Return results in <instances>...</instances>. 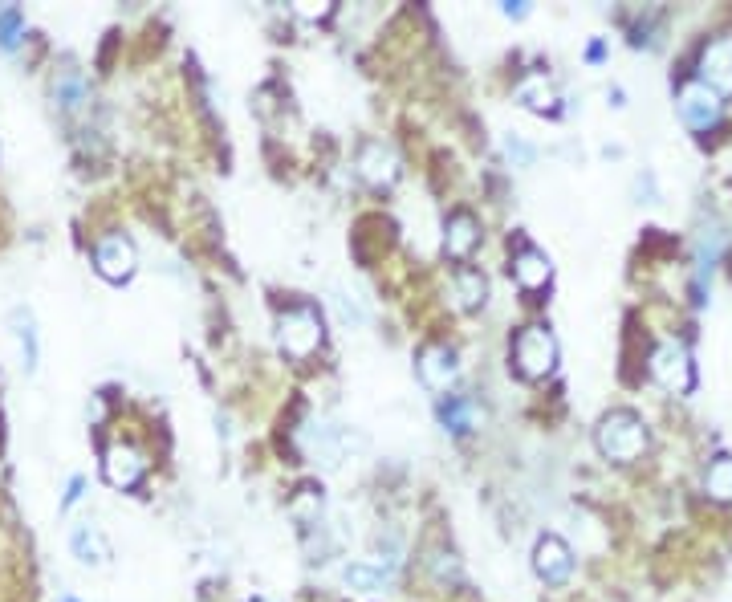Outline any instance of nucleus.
<instances>
[{
    "label": "nucleus",
    "instance_id": "dca6fc26",
    "mask_svg": "<svg viewBox=\"0 0 732 602\" xmlns=\"http://www.w3.org/2000/svg\"><path fill=\"white\" fill-rule=\"evenodd\" d=\"M9 322H13V334H17V342H21V358H25V371L33 375V371H37V358H41V350H37V326H33V314L17 306V310L9 314Z\"/></svg>",
    "mask_w": 732,
    "mask_h": 602
},
{
    "label": "nucleus",
    "instance_id": "ddd939ff",
    "mask_svg": "<svg viewBox=\"0 0 732 602\" xmlns=\"http://www.w3.org/2000/svg\"><path fill=\"white\" fill-rule=\"evenodd\" d=\"M301 444H305V452L314 456V464H322V468H334L342 460V444H338V436L326 424H310L301 432Z\"/></svg>",
    "mask_w": 732,
    "mask_h": 602
},
{
    "label": "nucleus",
    "instance_id": "39448f33",
    "mask_svg": "<svg viewBox=\"0 0 732 602\" xmlns=\"http://www.w3.org/2000/svg\"><path fill=\"white\" fill-rule=\"evenodd\" d=\"M720 114H724V102H720V94L716 90H708L704 82H688L684 90H680V118L692 127V131H712L716 123H720Z\"/></svg>",
    "mask_w": 732,
    "mask_h": 602
},
{
    "label": "nucleus",
    "instance_id": "c756f323",
    "mask_svg": "<svg viewBox=\"0 0 732 602\" xmlns=\"http://www.w3.org/2000/svg\"><path fill=\"white\" fill-rule=\"evenodd\" d=\"M257 602H265V598H257Z\"/></svg>",
    "mask_w": 732,
    "mask_h": 602
},
{
    "label": "nucleus",
    "instance_id": "c85d7f7f",
    "mask_svg": "<svg viewBox=\"0 0 732 602\" xmlns=\"http://www.w3.org/2000/svg\"><path fill=\"white\" fill-rule=\"evenodd\" d=\"M525 13H529L525 5H505V17H525Z\"/></svg>",
    "mask_w": 732,
    "mask_h": 602
},
{
    "label": "nucleus",
    "instance_id": "a211bd4d",
    "mask_svg": "<svg viewBox=\"0 0 732 602\" xmlns=\"http://www.w3.org/2000/svg\"><path fill=\"white\" fill-rule=\"evenodd\" d=\"M53 94H57V102L66 106V110H78V106L86 102V82H82V74H78V70H66V74L53 82Z\"/></svg>",
    "mask_w": 732,
    "mask_h": 602
},
{
    "label": "nucleus",
    "instance_id": "b1692460",
    "mask_svg": "<svg viewBox=\"0 0 732 602\" xmlns=\"http://www.w3.org/2000/svg\"><path fill=\"white\" fill-rule=\"evenodd\" d=\"M330 301H334V310H338V318H342L346 326H362V322H366V314L354 306V301H346V293H330Z\"/></svg>",
    "mask_w": 732,
    "mask_h": 602
},
{
    "label": "nucleus",
    "instance_id": "7ed1b4c3",
    "mask_svg": "<svg viewBox=\"0 0 732 602\" xmlns=\"http://www.w3.org/2000/svg\"><path fill=\"white\" fill-rule=\"evenodd\" d=\"M326 338V326L314 310H285L277 318V342L289 358H310Z\"/></svg>",
    "mask_w": 732,
    "mask_h": 602
},
{
    "label": "nucleus",
    "instance_id": "cd10ccee",
    "mask_svg": "<svg viewBox=\"0 0 732 602\" xmlns=\"http://www.w3.org/2000/svg\"><path fill=\"white\" fill-rule=\"evenodd\" d=\"M82 485H86L82 476H74V480H70V493H66V501H61V509H70V505H74V501L82 497Z\"/></svg>",
    "mask_w": 732,
    "mask_h": 602
},
{
    "label": "nucleus",
    "instance_id": "4be33fe9",
    "mask_svg": "<svg viewBox=\"0 0 732 602\" xmlns=\"http://www.w3.org/2000/svg\"><path fill=\"white\" fill-rule=\"evenodd\" d=\"M342 578H346L350 586H362V590H379L391 574H387L383 566H346V570H342Z\"/></svg>",
    "mask_w": 732,
    "mask_h": 602
},
{
    "label": "nucleus",
    "instance_id": "423d86ee",
    "mask_svg": "<svg viewBox=\"0 0 732 602\" xmlns=\"http://www.w3.org/2000/svg\"><path fill=\"white\" fill-rule=\"evenodd\" d=\"M143 472H147V460H143V452L139 448H131V444H110L106 452H102V476L110 480L114 489H135L139 480H143Z\"/></svg>",
    "mask_w": 732,
    "mask_h": 602
},
{
    "label": "nucleus",
    "instance_id": "4468645a",
    "mask_svg": "<svg viewBox=\"0 0 732 602\" xmlns=\"http://www.w3.org/2000/svg\"><path fill=\"white\" fill-rule=\"evenodd\" d=\"M444 245L452 257H468L476 245H480V224L468 216V212H456L448 220V232H444Z\"/></svg>",
    "mask_w": 732,
    "mask_h": 602
},
{
    "label": "nucleus",
    "instance_id": "aec40b11",
    "mask_svg": "<svg viewBox=\"0 0 732 602\" xmlns=\"http://www.w3.org/2000/svg\"><path fill=\"white\" fill-rule=\"evenodd\" d=\"M484 293H488V285H484V277H480V273L464 269V273L456 277V297H460V306H464V310L484 306Z\"/></svg>",
    "mask_w": 732,
    "mask_h": 602
},
{
    "label": "nucleus",
    "instance_id": "6e6552de",
    "mask_svg": "<svg viewBox=\"0 0 732 602\" xmlns=\"http://www.w3.org/2000/svg\"><path fill=\"white\" fill-rule=\"evenodd\" d=\"M94 269L106 281H131V273H135V245H131L127 236H106V240H98Z\"/></svg>",
    "mask_w": 732,
    "mask_h": 602
},
{
    "label": "nucleus",
    "instance_id": "2eb2a0df",
    "mask_svg": "<svg viewBox=\"0 0 732 602\" xmlns=\"http://www.w3.org/2000/svg\"><path fill=\"white\" fill-rule=\"evenodd\" d=\"M513 277H517L521 289H541V285L549 281V261H545V253L521 249V253L513 257Z\"/></svg>",
    "mask_w": 732,
    "mask_h": 602
},
{
    "label": "nucleus",
    "instance_id": "20e7f679",
    "mask_svg": "<svg viewBox=\"0 0 732 602\" xmlns=\"http://www.w3.org/2000/svg\"><path fill=\"white\" fill-rule=\"evenodd\" d=\"M651 375L676 395H688L696 387V371H692V354L684 342H663L651 354Z\"/></svg>",
    "mask_w": 732,
    "mask_h": 602
},
{
    "label": "nucleus",
    "instance_id": "412c9836",
    "mask_svg": "<svg viewBox=\"0 0 732 602\" xmlns=\"http://www.w3.org/2000/svg\"><path fill=\"white\" fill-rule=\"evenodd\" d=\"M440 419H444V428H452V432H468V428L476 424V411H472V403H464V399H448V403L440 407Z\"/></svg>",
    "mask_w": 732,
    "mask_h": 602
},
{
    "label": "nucleus",
    "instance_id": "a878e982",
    "mask_svg": "<svg viewBox=\"0 0 732 602\" xmlns=\"http://www.w3.org/2000/svg\"><path fill=\"white\" fill-rule=\"evenodd\" d=\"M432 570H436V578H460V566H456V558H452V554H436Z\"/></svg>",
    "mask_w": 732,
    "mask_h": 602
},
{
    "label": "nucleus",
    "instance_id": "6ab92c4d",
    "mask_svg": "<svg viewBox=\"0 0 732 602\" xmlns=\"http://www.w3.org/2000/svg\"><path fill=\"white\" fill-rule=\"evenodd\" d=\"M517 98L529 106V110H554V90H549V82L545 78H525L521 86H517Z\"/></svg>",
    "mask_w": 732,
    "mask_h": 602
},
{
    "label": "nucleus",
    "instance_id": "f257e3e1",
    "mask_svg": "<svg viewBox=\"0 0 732 602\" xmlns=\"http://www.w3.org/2000/svg\"><path fill=\"white\" fill-rule=\"evenodd\" d=\"M598 452L606 460H619V464L639 460L647 452V428H643V419L631 415V411H610V415H602V424H598Z\"/></svg>",
    "mask_w": 732,
    "mask_h": 602
},
{
    "label": "nucleus",
    "instance_id": "9d476101",
    "mask_svg": "<svg viewBox=\"0 0 732 602\" xmlns=\"http://www.w3.org/2000/svg\"><path fill=\"white\" fill-rule=\"evenodd\" d=\"M700 82L716 94H732V37H716L700 53Z\"/></svg>",
    "mask_w": 732,
    "mask_h": 602
},
{
    "label": "nucleus",
    "instance_id": "bb28decb",
    "mask_svg": "<svg viewBox=\"0 0 732 602\" xmlns=\"http://www.w3.org/2000/svg\"><path fill=\"white\" fill-rule=\"evenodd\" d=\"M297 13L305 21H322V17H330V5H297Z\"/></svg>",
    "mask_w": 732,
    "mask_h": 602
},
{
    "label": "nucleus",
    "instance_id": "1a4fd4ad",
    "mask_svg": "<svg viewBox=\"0 0 732 602\" xmlns=\"http://www.w3.org/2000/svg\"><path fill=\"white\" fill-rule=\"evenodd\" d=\"M358 175L371 188H391L399 179V151L391 143H366L358 155Z\"/></svg>",
    "mask_w": 732,
    "mask_h": 602
},
{
    "label": "nucleus",
    "instance_id": "f03ea898",
    "mask_svg": "<svg viewBox=\"0 0 732 602\" xmlns=\"http://www.w3.org/2000/svg\"><path fill=\"white\" fill-rule=\"evenodd\" d=\"M558 363V342L545 326H529L513 342V367L521 379H545Z\"/></svg>",
    "mask_w": 732,
    "mask_h": 602
},
{
    "label": "nucleus",
    "instance_id": "393cba45",
    "mask_svg": "<svg viewBox=\"0 0 732 602\" xmlns=\"http://www.w3.org/2000/svg\"><path fill=\"white\" fill-rule=\"evenodd\" d=\"M505 151H509V159H517L521 167H529V163H533V147H529V143H521L517 135H509V139H505Z\"/></svg>",
    "mask_w": 732,
    "mask_h": 602
},
{
    "label": "nucleus",
    "instance_id": "0eeeda50",
    "mask_svg": "<svg viewBox=\"0 0 732 602\" xmlns=\"http://www.w3.org/2000/svg\"><path fill=\"white\" fill-rule=\"evenodd\" d=\"M533 566H537V574H541L549 586H562V582H570V574H574V554H570V546H566L562 537L545 533L537 546H533Z\"/></svg>",
    "mask_w": 732,
    "mask_h": 602
},
{
    "label": "nucleus",
    "instance_id": "f8f14e48",
    "mask_svg": "<svg viewBox=\"0 0 732 602\" xmlns=\"http://www.w3.org/2000/svg\"><path fill=\"white\" fill-rule=\"evenodd\" d=\"M70 550H74V558L86 562V566H106V562H110V541H106L102 529L90 525V521L74 525V533H70Z\"/></svg>",
    "mask_w": 732,
    "mask_h": 602
},
{
    "label": "nucleus",
    "instance_id": "9b49d317",
    "mask_svg": "<svg viewBox=\"0 0 732 602\" xmlns=\"http://www.w3.org/2000/svg\"><path fill=\"white\" fill-rule=\"evenodd\" d=\"M456 375H460V363H456V354L448 346H427L419 354V379L432 391H448L456 383Z\"/></svg>",
    "mask_w": 732,
    "mask_h": 602
},
{
    "label": "nucleus",
    "instance_id": "f3484780",
    "mask_svg": "<svg viewBox=\"0 0 732 602\" xmlns=\"http://www.w3.org/2000/svg\"><path fill=\"white\" fill-rule=\"evenodd\" d=\"M704 489H708V497H716V501H732V456H716V460L708 464Z\"/></svg>",
    "mask_w": 732,
    "mask_h": 602
},
{
    "label": "nucleus",
    "instance_id": "5701e85b",
    "mask_svg": "<svg viewBox=\"0 0 732 602\" xmlns=\"http://www.w3.org/2000/svg\"><path fill=\"white\" fill-rule=\"evenodd\" d=\"M21 33H25V13L21 9H0V45L5 49H13L17 41H21Z\"/></svg>",
    "mask_w": 732,
    "mask_h": 602
}]
</instances>
